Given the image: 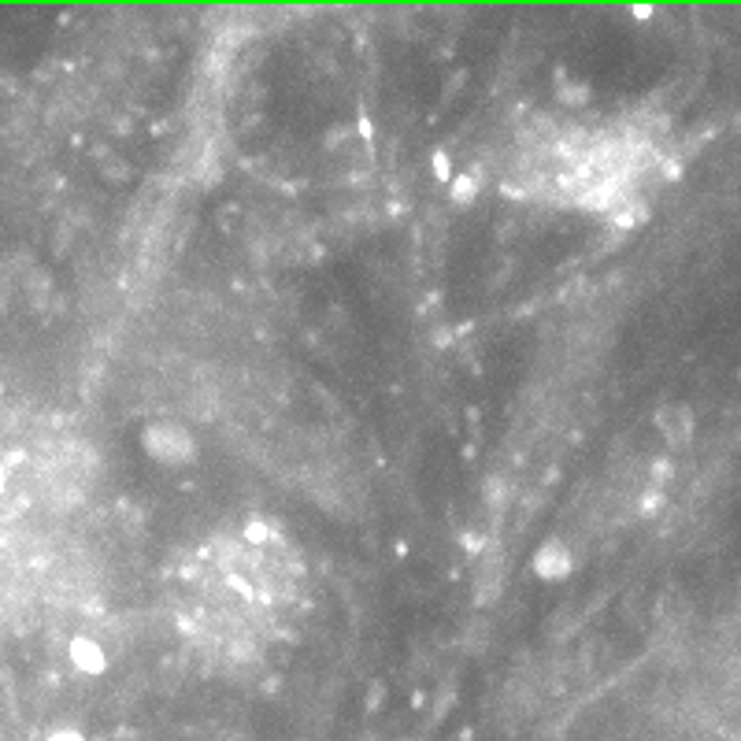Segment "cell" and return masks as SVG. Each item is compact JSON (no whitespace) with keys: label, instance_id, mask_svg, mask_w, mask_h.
Segmentation results:
<instances>
[{"label":"cell","instance_id":"cell-5","mask_svg":"<svg viewBox=\"0 0 741 741\" xmlns=\"http://www.w3.org/2000/svg\"><path fill=\"white\" fill-rule=\"evenodd\" d=\"M52 741H83V738H78V734H71V730H67V734H56Z\"/></svg>","mask_w":741,"mask_h":741},{"label":"cell","instance_id":"cell-1","mask_svg":"<svg viewBox=\"0 0 741 741\" xmlns=\"http://www.w3.org/2000/svg\"><path fill=\"white\" fill-rule=\"evenodd\" d=\"M145 449H149L160 464H186V460H193V453H197V441H193V434L186 427H178V423H152V427L145 430Z\"/></svg>","mask_w":741,"mask_h":741},{"label":"cell","instance_id":"cell-2","mask_svg":"<svg viewBox=\"0 0 741 741\" xmlns=\"http://www.w3.org/2000/svg\"><path fill=\"white\" fill-rule=\"evenodd\" d=\"M656 427L664 434V441L671 449H682L693 441V430H698V419H693V409L690 404H664V409L656 412Z\"/></svg>","mask_w":741,"mask_h":741},{"label":"cell","instance_id":"cell-4","mask_svg":"<svg viewBox=\"0 0 741 741\" xmlns=\"http://www.w3.org/2000/svg\"><path fill=\"white\" fill-rule=\"evenodd\" d=\"M71 656H75L78 667H86V671H101L104 667V653L93 645V641H75V649H71Z\"/></svg>","mask_w":741,"mask_h":741},{"label":"cell","instance_id":"cell-3","mask_svg":"<svg viewBox=\"0 0 741 741\" xmlns=\"http://www.w3.org/2000/svg\"><path fill=\"white\" fill-rule=\"evenodd\" d=\"M572 567H575V556L564 541H545V545L535 553V572L545 578V582H560V578H567L572 575Z\"/></svg>","mask_w":741,"mask_h":741}]
</instances>
